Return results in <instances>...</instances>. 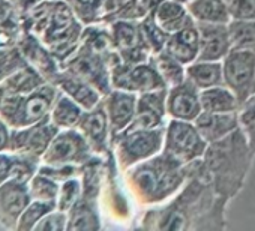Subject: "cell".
Masks as SVG:
<instances>
[{
  "mask_svg": "<svg viewBox=\"0 0 255 231\" xmlns=\"http://www.w3.org/2000/svg\"><path fill=\"white\" fill-rule=\"evenodd\" d=\"M60 129L50 120V116L47 119L33 123L30 126L12 129L11 132V152L33 156L42 161L44 153L50 147L53 138Z\"/></svg>",
  "mask_w": 255,
  "mask_h": 231,
  "instance_id": "obj_13",
  "label": "cell"
},
{
  "mask_svg": "<svg viewBox=\"0 0 255 231\" xmlns=\"http://www.w3.org/2000/svg\"><path fill=\"white\" fill-rule=\"evenodd\" d=\"M81 167L80 165H48V164L41 162L38 171L45 174V176H50L51 179L62 183V182H65V180H68L71 177H80Z\"/></svg>",
  "mask_w": 255,
  "mask_h": 231,
  "instance_id": "obj_43",
  "label": "cell"
},
{
  "mask_svg": "<svg viewBox=\"0 0 255 231\" xmlns=\"http://www.w3.org/2000/svg\"><path fill=\"white\" fill-rule=\"evenodd\" d=\"M200 32V53L197 60L222 62L231 51L228 24L197 23Z\"/></svg>",
  "mask_w": 255,
  "mask_h": 231,
  "instance_id": "obj_20",
  "label": "cell"
},
{
  "mask_svg": "<svg viewBox=\"0 0 255 231\" xmlns=\"http://www.w3.org/2000/svg\"><path fill=\"white\" fill-rule=\"evenodd\" d=\"M48 83L35 68L30 65L23 66L21 69L11 74L5 81L0 83V95H18L32 92L42 84Z\"/></svg>",
  "mask_w": 255,
  "mask_h": 231,
  "instance_id": "obj_32",
  "label": "cell"
},
{
  "mask_svg": "<svg viewBox=\"0 0 255 231\" xmlns=\"http://www.w3.org/2000/svg\"><path fill=\"white\" fill-rule=\"evenodd\" d=\"M119 57L125 63H140L152 59V51L143 36L140 21L116 20L107 24Z\"/></svg>",
  "mask_w": 255,
  "mask_h": 231,
  "instance_id": "obj_12",
  "label": "cell"
},
{
  "mask_svg": "<svg viewBox=\"0 0 255 231\" xmlns=\"http://www.w3.org/2000/svg\"><path fill=\"white\" fill-rule=\"evenodd\" d=\"M198 132L210 144L219 141L239 129V111L237 113H209L201 111V114L194 120Z\"/></svg>",
  "mask_w": 255,
  "mask_h": 231,
  "instance_id": "obj_22",
  "label": "cell"
},
{
  "mask_svg": "<svg viewBox=\"0 0 255 231\" xmlns=\"http://www.w3.org/2000/svg\"><path fill=\"white\" fill-rule=\"evenodd\" d=\"M59 92L56 84L45 83L27 93L0 95V119L11 129L38 123L50 116Z\"/></svg>",
  "mask_w": 255,
  "mask_h": 231,
  "instance_id": "obj_6",
  "label": "cell"
},
{
  "mask_svg": "<svg viewBox=\"0 0 255 231\" xmlns=\"http://www.w3.org/2000/svg\"><path fill=\"white\" fill-rule=\"evenodd\" d=\"M11 132L12 129L0 119V153L11 149Z\"/></svg>",
  "mask_w": 255,
  "mask_h": 231,
  "instance_id": "obj_47",
  "label": "cell"
},
{
  "mask_svg": "<svg viewBox=\"0 0 255 231\" xmlns=\"http://www.w3.org/2000/svg\"><path fill=\"white\" fill-rule=\"evenodd\" d=\"M159 0H105L101 21L108 24L116 20H137L144 18Z\"/></svg>",
  "mask_w": 255,
  "mask_h": 231,
  "instance_id": "obj_24",
  "label": "cell"
},
{
  "mask_svg": "<svg viewBox=\"0 0 255 231\" xmlns=\"http://www.w3.org/2000/svg\"><path fill=\"white\" fill-rule=\"evenodd\" d=\"M0 27L15 32L18 35H21L24 29L21 15L15 11V8L8 0H0Z\"/></svg>",
  "mask_w": 255,
  "mask_h": 231,
  "instance_id": "obj_42",
  "label": "cell"
},
{
  "mask_svg": "<svg viewBox=\"0 0 255 231\" xmlns=\"http://www.w3.org/2000/svg\"><path fill=\"white\" fill-rule=\"evenodd\" d=\"M30 201L32 195L27 179L14 177L0 185V227L17 230L20 216Z\"/></svg>",
  "mask_w": 255,
  "mask_h": 231,
  "instance_id": "obj_14",
  "label": "cell"
},
{
  "mask_svg": "<svg viewBox=\"0 0 255 231\" xmlns=\"http://www.w3.org/2000/svg\"><path fill=\"white\" fill-rule=\"evenodd\" d=\"M66 225H68V213L54 209L39 221V224L35 227V231H65Z\"/></svg>",
  "mask_w": 255,
  "mask_h": 231,
  "instance_id": "obj_44",
  "label": "cell"
},
{
  "mask_svg": "<svg viewBox=\"0 0 255 231\" xmlns=\"http://www.w3.org/2000/svg\"><path fill=\"white\" fill-rule=\"evenodd\" d=\"M224 84L236 95L240 105L255 95V53L231 50L222 60Z\"/></svg>",
  "mask_w": 255,
  "mask_h": 231,
  "instance_id": "obj_10",
  "label": "cell"
},
{
  "mask_svg": "<svg viewBox=\"0 0 255 231\" xmlns=\"http://www.w3.org/2000/svg\"><path fill=\"white\" fill-rule=\"evenodd\" d=\"M17 47L23 54L27 65L35 68L48 83H54L57 75L62 71L59 60L53 56V53L44 45V42L35 36L32 32L23 29L21 36L18 38Z\"/></svg>",
  "mask_w": 255,
  "mask_h": 231,
  "instance_id": "obj_16",
  "label": "cell"
},
{
  "mask_svg": "<svg viewBox=\"0 0 255 231\" xmlns=\"http://www.w3.org/2000/svg\"><path fill=\"white\" fill-rule=\"evenodd\" d=\"M228 11L231 20H255V0H230Z\"/></svg>",
  "mask_w": 255,
  "mask_h": 231,
  "instance_id": "obj_45",
  "label": "cell"
},
{
  "mask_svg": "<svg viewBox=\"0 0 255 231\" xmlns=\"http://www.w3.org/2000/svg\"><path fill=\"white\" fill-rule=\"evenodd\" d=\"M228 200L218 195L200 171V159L191 164L183 188L168 203L153 206L141 218L144 230H225Z\"/></svg>",
  "mask_w": 255,
  "mask_h": 231,
  "instance_id": "obj_1",
  "label": "cell"
},
{
  "mask_svg": "<svg viewBox=\"0 0 255 231\" xmlns=\"http://www.w3.org/2000/svg\"><path fill=\"white\" fill-rule=\"evenodd\" d=\"M137 93L119 89H111V92L104 96V105L110 122L111 140L132 123L137 111Z\"/></svg>",
  "mask_w": 255,
  "mask_h": 231,
  "instance_id": "obj_18",
  "label": "cell"
},
{
  "mask_svg": "<svg viewBox=\"0 0 255 231\" xmlns=\"http://www.w3.org/2000/svg\"><path fill=\"white\" fill-rule=\"evenodd\" d=\"M225 2H227V3H228V2H230V0H225Z\"/></svg>",
  "mask_w": 255,
  "mask_h": 231,
  "instance_id": "obj_50",
  "label": "cell"
},
{
  "mask_svg": "<svg viewBox=\"0 0 255 231\" xmlns=\"http://www.w3.org/2000/svg\"><path fill=\"white\" fill-rule=\"evenodd\" d=\"M152 12L156 24L168 35L179 32L194 23V18L189 15L186 5L177 2V0H159L153 6Z\"/></svg>",
  "mask_w": 255,
  "mask_h": 231,
  "instance_id": "obj_25",
  "label": "cell"
},
{
  "mask_svg": "<svg viewBox=\"0 0 255 231\" xmlns=\"http://www.w3.org/2000/svg\"><path fill=\"white\" fill-rule=\"evenodd\" d=\"M101 215L98 201H92L80 197V200L68 210L66 230H101Z\"/></svg>",
  "mask_w": 255,
  "mask_h": 231,
  "instance_id": "obj_28",
  "label": "cell"
},
{
  "mask_svg": "<svg viewBox=\"0 0 255 231\" xmlns=\"http://www.w3.org/2000/svg\"><path fill=\"white\" fill-rule=\"evenodd\" d=\"M239 128L245 134L255 158V95L245 101L239 108Z\"/></svg>",
  "mask_w": 255,
  "mask_h": 231,
  "instance_id": "obj_39",
  "label": "cell"
},
{
  "mask_svg": "<svg viewBox=\"0 0 255 231\" xmlns=\"http://www.w3.org/2000/svg\"><path fill=\"white\" fill-rule=\"evenodd\" d=\"M140 26H141V32H143V36L152 51V54H158L161 51H164L165 48V44L168 41V33L164 32L155 21V17H153V12L150 11L144 18L140 20Z\"/></svg>",
  "mask_w": 255,
  "mask_h": 231,
  "instance_id": "obj_37",
  "label": "cell"
},
{
  "mask_svg": "<svg viewBox=\"0 0 255 231\" xmlns=\"http://www.w3.org/2000/svg\"><path fill=\"white\" fill-rule=\"evenodd\" d=\"M111 87L137 95L168 89L152 59L140 63H116L111 69Z\"/></svg>",
  "mask_w": 255,
  "mask_h": 231,
  "instance_id": "obj_9",
  "label": "cell"
},
{
  "mask_svg": "<svg viewBox=\"0 0 255 231\" xmlns=\"http://www.w3.org/2000/svg\"><path fill=\"white\" fill-rule=\"evenodd\" d=\"M53 84H56L60 92H63L65 95L72 98L84 110H92L104 98V95L95 86H92L84 78H81L66 69L60 71V74L57 75V78L54 80Z\"/></svg>",
  "mask_w": 255,
  "mask_h": 231,
  "instance_id": "obj_21",
  "label": "cell"
},
{
  "mask_svg": "<svg viewBox=\"0 0 255 231\" xmlns=\"http://www.w3.org/2000/svg\"><path fill=\"white\" fill-rule=\"evenodd\" d=\"M77 129L84 135L95 155L107 156L111 152V132L104 98L92 110H84Z\"/></svg>",
  "mask_w": 255,
  "mask_h": 231,
  "instance_id": "obj_15",
  "label": "cell"
},
{
  "mask_svg": "<svg viewBox=\"0 0 255 231\" xmlns=\"http://www.w3.org/2000/svg\"><path fill=\"white\" fill-rule=\"evenodd\" d=\"M167 93L168 89H159L138 95L135 117L126 129H155L165 126V119L168 116Z\"/></svg>",
  "mask_w": 255,
  "mask_h": 231,
  "instance_id": "obj_17",
  "label": "cell"
},
{
  "mask_svg": "<svg viewBox=\"0 0 255 231\" xmlns=\"http://www.w3.org/2000/svg\"><path fill=\"white\" fill-rule=\"evenodd\" d=\"M254 159L248 140L239 128L207 146L200 159V171L212 183L216 194L230 201L242 191Z\"/></svg>",
  "mask_w": 255,
  "mask_h": 231,
  "instance_id": "obj_2",
  "label": "cell"
},
{
  "mask_svg": "<svg viewBox=\"0 0 255 231\" xmlns=\"http://www.w3.org/2000/svg\"><path fill=\"white\" fill-rule=\"evenodd\" d=\"M54 209H57L56 201L32 200L27 204V207L24 209V212L21 213L17 230H20V231H35V227L39 224V221Z\"/></svg>",
  "mask_w": 255,
  "mask_h": 231,
  "instance_id": "obj_35",
  "label": "cell"
},
{
  "mask_svg": "<svg viewBox=\"0 0 255 231\" xmlns=\"http://www.w3.org/2000/svg\"><path fill=\"white\" fill-rule=\"evenodd\" d=\"M200 90L188 80L173 86L167 93V114L170 119L194 122L201 114Z\"/></svg>",
  "mask_w": 255,
  "mask_h": 231,
  "instance_id": "obj_19",
  "label": "cell"
},
{
  "mask_svg": "<svg viewBox=\"0 0 255 231\" xmlns=\"http://www.w3.org/2000/svg\"><path fill=\"white\" fill-rule=\"evenodd\" d=\"M209 143L198 132L194 122L171 119L165 126V138L162 152L176 159L182 165H189L201 159Z\"/></svg>",
  "mask_w": 255,
  "mask_h": 231,
  "instance_id": "obj_8",
  "label": "cell"
},
{
  "mask_svg": "<svg viewBox=\"0 0 255 231\" xmlns=\"http://www.w3.org/2000/svg\"><path fill=\"white\" fill-rule=\"evenodd\" d=\"M177 2H180V3H183V5H186V3L192 2V0H177Z\"/></svg>",
  "mask_w": 255,
  "mask_h": 231,
  "instance_id": "obj_49",
  "label": "cell"
},
{
  "mask_svg": "<svg viewBox=\"0 0 255 231\" xmlns=\"http://www.w3.org/2000/svg\"><path fill=\"white\" fill-rule=\"evenodd\" d=\"M84 135L77 129H60L42 156V164L48 165H84L93 158Z\"/></svg>",
  "mask_w": 255,
  "mask_h": 231,
  "instance_id": "obj_11",
  "label": "cell"
},
{
  "mask_svg": "<svg viewBox=\"0 0 255 231\" xmlns=\"http://www.w3.org/2000/svg\"><path fill=\"white\" fill-rule=\"evenodd\" d=\"M83 113L84 108L80 104H77L63 92H59L50 111V120L59 129H71L78 126Z\"/></svg>",
  "mask_w": 255,
  "mask_h": 231,
  "instance_id": "obj_30",
  "label": "cell"
},
{
  "mask_svg": "<svg viewBox=\"0 0 255 231\" xmlns=\"http://www.w3.org/2000/svg\"><path fill=\"white\" fill-rule=\"evenodd\" d=\"M20 36H21V35H18V33H15V32H11V30H8V29L0 27V48L17 45Z\"/></svg>",
  "mask_w": 255,
  "mask_h": 231,
  "instance_id": "obj_48",
  "label": "cell"
},
{
  "mask_svg": "<svg viewBox=\"0 0 255 231\" xmlns=\"http://www.w3.org/2000/svg\"><path fill=\"white\" fill-rule=\"evenodd\" d=\"M8 2L15 8V11L24 17L26 14H29L33 8H36L39 3H42L44 0H8Z\"/></svg>",
  "mask_w": 255,
  "mask_h": 231,
  "instance_id": "obj_46",
  "label": "cell"
},
{
  "mask_svg": "<svg viewBox=\"0 0 255 231\" xmlns=\"http://www.w3.org/2000/svg\"><path fill=\"white\" fill-rule=\"evenodd\" d=\"M186 80L191 81L198 90L224 84L222 62L195 60L186 65Z\"/></svg>",
  "mask_w": 255,
  "mask_h": 231,
  "instance_id": "obj_29",
  "label": "cell"
},
{
  "mask_svg": "<svg viewBox=\"0 0 255 231\" xmlns=\"http://www.w3.org/2000/svg\"><path fill=\"white\" fill-rule=\"evenodd\" d=\"M21 20L23 27L44 42L60 66L80 45L86 27L65 0H44Z\"/></svg>",
  "mask_w": 255,
  "mask_h": 231,
  "instance_id": "obj_4",
  "label": "cell"
},
{
  "mask_svg": "<svg viewBox=\"0 0 255 231\" xmlns=\"http://www.w3.org/2000/svg\"><path fill=\"white\" fill-rule=\"evenodd\" d=\"M119 62L122 60L107 24L98 23L84 27L80 45L62 63V69L84 78L105 96L113 89L111 69Z\"/></svg>",
  "mask_w": 255,
  "mask_h": 231,
  "instance_id": "obj_5",
  "label": "cell"
},
{
  "mask_svg": "<svg viewBox=\"0 0 255 231\" xmlns=\"http://www.w3.org/2000/svg\"><path fill=\"white\" fill-rule=\"evenodd\" d=\"M84 26L98 24L102 17L105 0H65Z\"/></svg>",
  "mask_w": 255,
  "mask_h": 231,
  "instance_id": "obj_38",
  "label": "cell"
},
{
  "mask_svg": "<svg viewBox=\"0 0 255 231\" xmlns=\"http://www.w3.org/2000/svg\"><path fill=\"white\" fill-rule=\"evenodd\" d=\"M189 165H182L161 152L123 171L125 185L140 206H159L173 198L189 177Z\"/></svg>",
  "mask_w": 255,
  "mask_h": 231,
  "instance_id": "obj_3",
  "label": "cell"
},
{
  "mask_svg": "<svg viewBox=\"0 0 255 231\" xmlns=\"http://www.w3.org/2000/svg\"><path fill=\"white\" fill-rule=\"evenodd\" d=\"M60 183L50 176L42 173H35L29 180V191L32 200H42V201H56L59 195Z\"/></svg>",
  "mask_w": 255,
  "mask_h": 231,
  "instance_id": "obj_36",
  "label": "cell"
},
{
  "mask_svg": "<svg viewBox=\"0 0 255 231\" xmlns=\"http://www.w3.org/2000/svg\"><path fill=\"white\" fill-rule=\"evenodd\" d=\"M203 111L209 113H237L240 102L236 95L225 86H215L200 90Z\"/></svg>",
  "mask_w": 255,
  "mask_h": 231,
  "instance_id": "obj_31",
  "label": "cell"
},
{
  "mask_svg": "<svg viewBox=\"0 0 255 231\" xmlns=\"http://www.w3.org/2000/svg\"><path fill=\"white\" fill-rule=\"evenodd\" d=\"M164 51H167L185 66L195 62L200 53V32L197 23L194 21L182 30L171 33L168 36Z\"/></svg>",
  "mask_w": 255,
  "mask_h": 231,
  "instance_id": "obj_23",
  "label": "cell"
},
{
  "mask_svg": "<svg viewBox=\"0 0 255 231\" xmlns=\"http://www.w3.org/2000/svg\"><path fill=\"white\" fill-rule=\"evenodd\" d=\"M152 60L168 89L173 86H177L186 80V66L183 63H180L179 60H176L173 56H170L167 51L153 54Z\"/></svg>",
  "mask_w": 255,
  "mask_h": 231,
  "instance_id": "obj_33",
  "label": "cell"
},
{
  "mask_svg": "<svg viewBox=\"0 0 255 231\" xmlns=\"http://www.w3.org/2000/svg\"><path fill=\"white\" fill-rule=\"evenodd\" d=\"M41 159L15 153V152H2L0 153V185L5 182L14 179V177H21L30 180V177L38 173Z\"/></svg>",
  "mask_w": 255,
  "mask_h": 231,
  "instance_id": "obj_26",
  "label": "cell"
},
{
  "mask_svg": "<svg viewBox=\"0 0 255 231\" xmlns=\"http://www.w3.org/2000/svg\"><path fill=\"white\" fill-rule=\"evenodd\" d=\"M231 50H246L255 53V20H231L228 23Z\"/></svg>",
  "mask_w": 255,
  "mask_h": 231,
  "instance_id": "obj_34",
  "label": "cell"
},
{
  "mask_svg": "<svg viewBox=\"0 0 255 231\" xmlns=\"http://www.w3.org/2000/svg\"><path fill=\"white\" fill-rule=\"evenodd\" d=\"M165 126L155 129H125L114 137L111 140V150L119 170L123 173L135 164L161 153L164 147Z\"/></svg>",
  "mask_w": 255,
  "mask_h": 231,
  "instance_id": "obj_7",
  "label": "cell"
},
{
  "mask_svg": "<svg viewBox=\"0 0 255 231\" xmlns=\"http://www.w3.org/2000/svg\"><path fill=\"white\" fill-rule=\"evenodd\" d=\"M186 9L195 23L228 24L231 21L225 0H192L186 3Z\"/></svg>",
  "mask_w": 255,
  "mask_h": 231,
  "instance_id": "obj_27",
  "label": "cell"
},
{
  "mask_svg": "<svg viewBox=\"0 0 255 231\" xmlns=\"http://www.w3.org/2000/svg\"><path fill=\"white\" fill-rule=\"evenodd\" d=\"M26 65L27 62L24 60L17 45L0 48V83Z\"/></svg>",
  "mask_w": 255,
  "mask_h": 231,
  "instance_id": "obj_40",
  "label": "cell"
},
{
  "mask_svg": "<svg viewBox=\"0 0 255 231\" xmlns=\"http://www.w3.org/2000/svg\"><path fill=\"white\" fill-rule=\"evenodd\" d=\"M81 197V179L80 177H71L60 183L59 195L56 200L57 209L68 213V210L80 200Z\"/></svg>",
  "mask_w": 255,
  "mask_h": 231,
  "instance_id": "obj_41",
  "label": "cell"
}]
</instances>
